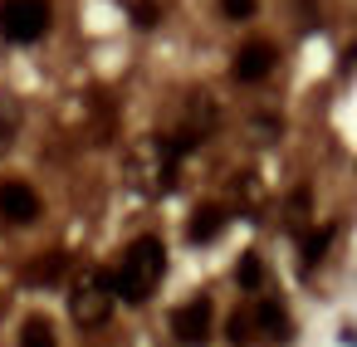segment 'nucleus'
<instances>
[{
	"label": "nucleus",
	"instance_id": "14",
	"mask_svg": "<svg viewBox=\"0 0 357 347\" xmlns=\"http://www.w3.org/2000/svg\"><path fill=\"white\" fill-rule=\"evenodd\" d=\"M235 284H240V288H259V284H264V259H259V254H240Z\"/></svg>",
	"mask_w": 357,
	"mask_h": 347
},
{
	"label": "nucleus",
	"instance_id": "11",
	"mask_svg": "<svg viewBox=\"0 0 357 347\" xmlns=\"http://www.w3.org/2000/svg\"><path fill=\"white\" fill-rule=\"evenodd\" d=\"M15 137H20V108L10 98H0V157L15 147Z\"/></svg>",
	"mask_w": 357,
	"mask_h": 347
},
{
	"label": "nucleus",
	"instance_id": "9",
	"mask_svg": "<svg viewBox=\"0 0 357 347\" xmlns=\"http://www.w3.org/2000/svg\"><path fill=\"white\" fill-rule=\"evenodd\" d=\"M64 274H69V259L64 254H40V259L25 264V284H35V288H54Z\"/></svg>",
	"mask_w": 357,
	"mask_h": 347
},
{
	"label": "nucleus",
	"instance_id": "3",
	"mask_svg": "<svg viewBox=\"0 0 357 347\" xmlns=\"http://www.w3.org/2000/svg\"><path fill=\"white\" fill-rule=\"evenodd\" d=\"M113 303H118V293H113L108 274H98V269H84L69 288V313L79 327H103L113 318Z\"/></svg>",
	"mask_w": 357,
	"mask_h": 347
},
{
	"label": "nucleus",
	"instance_id": "17",
	"mask_svg": "<svg viewBox=\"0 0 357 347\" xmlns=\"http://www.w3.org/2000/svg\"><path fill=\"white\" fill-rule=\"evenodd\" d=\"M220 10H225V20H250L255 15V0H220Z\"/></svg>",
	"mask_w": 357,
	"mask_h": 347
},
{
	"label": "nucleus",
	"instance_id": "8",
	"mask_svg": "<svg viewBox=\"0 0 357 347\" xmlns=\"http://www.w3.org/2000/svg\"><path fill=\"white\" fill-rule=\"evenodd\" d=\"M220 230H225V210L220 206H196L191 220H186V240L191 245H211Z\"/></svg>",
	"mask_w": 357,
	"mask_h": 347
},
{
	"label": "nucleus",
	"instance_id": "6",
	"mask_svg": "<svg viewBox=\"0 0 357 347\" xmlns=\"http://www.w3.org/2000/svg\"><path fill=\"white\" fill-rule=\"evenodd\" d=\"M274 64H279V49H274L269 40H250V45H240V54H235L230 74H235L240 84H259V79H269V74H274Z\"/></svg>",
	"mask_w": 357,
	"mask_h": 347
},
{
	"label": "nucleus",
	"instance_id": "7",
	"mask_svg": "<svg viewBox=\"0 0 357 347\" xmlns=\"http://www.w3.org/2000/svg\"><path fill=\"white\" fill-rule=\"evenodd\" d=\"M40 215V196L30 181H6L0 186V220L6 225H30Z\"/></svg>",
	"mask_w": 357,
	"mask_h": 347
},
{
	"label": "nucleus",
	"instance_id": "16",
	"mask_svg": "<svg viewBox=\"0 0 357 347\" xmlns=\"http://www.w3.org/2000/svg\"><path fill=\"white\" fill-rule=\"evenodd\" d=\"M250 332H255V323L235 313V318H230V342H235V347H250Z\"/></svg>",
	"mask_w": 357,
	"mask_h": 347
},
{
	"label": "nucleus",
	"instance_id": "15",
	"mask_svg": "<svg viewBox=\"0 0 357 347\" xmlns=\"http://www.w3.org/2000/svg\"><path fill=\"white\" fill-rule=\"evenodd\" d=\"M132 20H137L142 30H152V25L162 20V6H157V0H137V10H132Z\"/></svg>",
	"mask_w": 357,
	"mask_h": 347
},
{
	"label": "nucleus",
	"instance_id": "12",
	"mask_svg": "<svg viewBox=\"0 0 357 347\" xmlns=\"http://www.w3.org/2000/svg\"><path fill=\"white\" fill-rule=\"evenodd\" d=\"M20 347H59V337H54V327H50L45 318H25V327H20Z\"/></svg>",
	"mask_w": 357,
	"mask_h": 347
},
{
	"label": "nucleus",
	"instance_id": "2",
	"mask_svg": "<svg viewBox=\"0 0 357 347\" xmlns=\"http://www.w3.org/2000/svg\"><path fill=\"white\" fill-rule=\"evenodd\" d=\"M181 157H186V147H181L176 137H147V142L132 147V157H128V176H132V186H137L142 196H162V191L176 186Z\"/></svg>",
	"mask_w": 357,
	"mask_h": 347
},
{
	"label": "nucleus",
	"instance_id": "13",
	"mask_svg": "<svg viewBox=\"0 0 357 347\" xmlns=\"http://www.w3.org/2000/svg\"><path fill=\"white\" fill-rule=\"evenodd\" d=\"M328 245H333V225H323V230H308V235H303V269H313V264L328 254Z\"/></svg>",
	"mask_w": 357,
	"mask_h": 347
},
{
	"label": "nucleus",
	"instance_id": "4",
	"mask_svg": "<svg viewBox=\"0 0 357 347\" xmlns=\"http://www.w3.org/2000/svg\"><path fill=\"white\" fill-rule=\"evenodd\" d=\"M50 0H0V35L10 45H35L50 30Z\"/></svg>",
	"mask_w": 357,
	"mask_h": 347
},
{
	"label": "nucleus",
	"instance_id": "5",
	"mask_svg": "<svg viewBox=\"0 0 357 347\" xmlns=\"http://www.w3.org/2000/svg\"><path fill=\"white\" fill-rule=\"evenodd\" d=\"M172 337L181 347H206V337H211V298H186L172 313Z\"/></svg>",
	"mask_w": 357,
	"mask_h": 347
},
{
	"label": "nucleus",
	"instance_id": "10",
	"mask_svg": "<svg viewBox=\"0 0 357 347\" xmlns=\"http://www.w3.org/2000/svg\"><path fill=\"white\" fill-rule=\"evenodd\" d=\"M255 327H259L264 337H289V332H294V323H289L284 303H274V298H264V303L255 308Z\"/></svg>",
	"mask_w": 357,
	"mask_h": 347
},
{
	"label": "nucleus",
	"instance_id": "1",
	"mask_svg": "<svg viewBox=\"0 0 357 347\" xmlns=\"http://www.w3.org/2000/svg\"><path fill=\"white\" fill-rule=\"evenodd\" d=\"M162 274H167V245L157 235H142V240H132L123 249V259L108 274V284H113L118 303H147L152 288L162 284Z\"/></svg>",
	"mask_w": 357,
	"mask_h": 347
}]
</instances>
